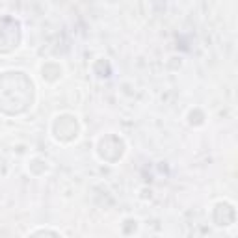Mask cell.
Wrapping results in <instances>:
<instances>
[{
    "label": "cell",
    "instance_id": "6da1fadb",
    "mask_svg": "<svg viewBox=\"0 0 238 238\" xmlns=\"http://www.w3.org/2000/svg\"><path fill=\"white\" fill-rule=\"evenodd\" d=\"M32 235H60L56 231H49V229H43V231H34Z\"/></svg>",
    "mask_w": 238,
    "mask_h": 238
}]
</instances>
